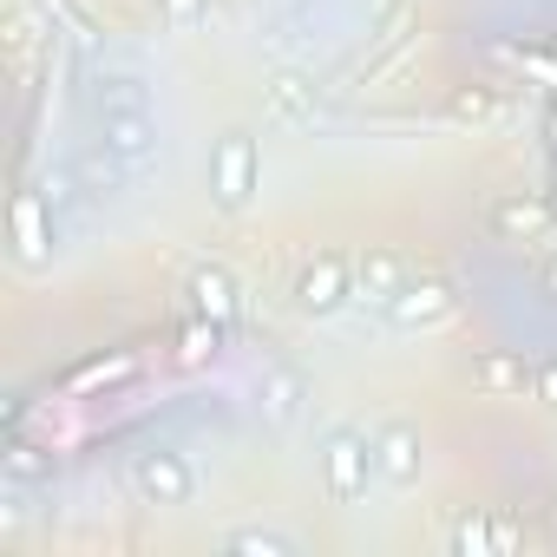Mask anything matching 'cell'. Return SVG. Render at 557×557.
<instances>
[{"mask_svg": "<svg viewBox=\"0 0 557 557\" xmlns=\"http://www.w3.org/2000/svg\"><path fill=\"white\" fill-rule=\"evenodd\" d=\"M374 459H381V479L413 485V479H420V433H413V426H387V433L374 440Z\"/></svg>", "mask_w": 557, "mask_h": 557, "instance_id": "obj_8", "label": "cell"}, {"mask_svg": "<svg viewBox=\"0 0 557 557\" xmlns=\"http://www.w3.org/2000/svg\"><path fill=\"white\" fill-rule=\"evenodd\" d=\"M348 296H355V269L335 262V256H322L296 275V309L302 315H335V309H348Z\"/></svg>", "mask_w": 557, "mask_h": 557, "instance_id": "obj_4", "label": "cell"}, {"mask_svg": "<svg viewBox=\"0 0 557 557\" xmlns=\"http://www.w3.org/2000/svg\"><path fill=\"white\" fill-rule=\"evenodd\" d=\"M99 151H112L125 171H151L158 164V119H151V106L99 112Z\"/></svg>", "mask_w": 557, "mask_h": 557, "instance_id": "obj_2", "label": "cell"}, {"mask_svg": "<svg viewBox=\"0 0 557 557\" xmlns=\"http://www.w3.org/2000/svg\"><path fill=\"white\" fill-rule=\"evenodd\" d=\"M394 329H407V335H420V329H446L453 322V296H446V283H426V275H420V283H413V275H407V289L381 309Z\"/></svg>", "mask_w": 557, "mask_h": 557, "instance_id": "obj_5", "label": "cell"}, {"mask_svg": "<svg viewBox=\"0 0 557 557\" xmlns=\"http://www.w3.org/2000/svg\"><path fill=\"white\" fill-rule=\"evenodd\" d=\"M132 485L151 505H190V492H197V479H190V466L177 453H138L132 459Z\"/></svg>", "mask_w": 557, "mask_h": 557, "instance_id": "obj_6", "label": "cell"}, {"mask_svg": "<svg viewBox=\"0 0 557 557\" xmlns=\"http://www.w3.org/2000/svg\"><path fill=\"white\" fill-rule=\"evenodd\" d=\"M256 177H262L256 138H243V132L216 138V151H210V197H216L223 210H243V203L256 197Z\"/></svg>", "mask_w": 557, "mask_h": 557, "instance_id": "obj_3", "label": "cell"}, {"mask_svg": "<svg viewBox=\"0 0 557 557\" xmlns=\"http://www.w3.org/2000/svg\"><path fill=\"white\" fill-rule=\"evenodd\" d=\"M381 472V459H374V440L361 433V426H335L329 440H322V479H329V492L342 498V505H355V498H368V479Z\"/></svg>", "mask_w": 557, "mask_h": 557, "instance_id": "obj_1", "label": "cell"}, {"mask_svg": "<svg viewBox=\"0 0 557 557\" xmlns=\"http://www.w3.org/2000/svg\"><path fill=\"white\" fill-rule=\"evenodd\" d=\"M537 223H544L537 203H505V210H498V230H511V236H518V230H537Z\"/></svg>", "mask_w": 557, "mask_h": 557, "instance_id": "obj_13", "label": "cell"}, {"mask_svg": "<svg viewBox=\"0 0 557 557\" xmlns=\"http://www.w3.org/2000/svg\"><path fill=\"white\" fill-rule=\"evenodd\" d=\"M177 21H197V0H177Z\"/></svg>", "mask_w": 557, "mask_h": 557, "instance_id": "obj_17", "label": "cell"}, {"mask_svg": "<svg viewBox=\"0 0 557 557\" xmlns=\"http://www.w3.org/2000/svg\"><path fill=\"white\" fill-rule=\"evenodd\" d=\"M531 387H537V394H544V400H550V407H557V368H544V374H537V381H531Z\"/></svg>", "mask_w": 557, "mask_h": 557, "instance_id": "obj_16", "label": "cell"}, {"mask_svg": "<svg viewBox=\"0 0 557 557\" xmlns=\"http://www.w3.org/2000/svg\"><path fill=\"white\" fill-rule=\"evenodd\" d=\"M112 106H151V86L138 73H125V66H106L92 79V112H112Z\"/></svg>", "mask_w": 557, "mask_h": 557, "instance_id": "obj_11", "label": "cell"}, {"mask_svg": "<svg viewBox=\"0 0 557 557\" xmlns=\"http://www.w3.org/2000/svg\"><path fill=\"white\" fill-rule=\"evenodd\" d=\"M550 289H557V269H550Z\"/></svg>", "mask_w": 557, "mask_h": 557, "instance_id": "obj_18", "label": "cell"}, {"mask_svg": "<svg viewBox=\"0 0 557 557\" xmlns=\"http://www.w3.org/2000/svg\"><path fill=\"white\" fill-rule=\"evenodd\" d=\"M302 400H309V381H302L296 368H269V374H262V420H269V426H296Z\"/></svg>", "mask_w": 557, "mask_h": 557, "instance_id": "obj_7", "label": "cell"}, {"mask_svg": "<svg viewBox=\"0 0 557 557\" xmlns=\"http://www.w3.org/2000/svg\"><path fill=\"white\" fill-rule=\"evenodd\" d=\"M190 302H197V315H203V322H216V329H223V322L236 315V283H230L223 269H197V275H190Z\"/></svg>", "mask_w": 557, "mask_h": 557, "instance_id": "obj_10", "label": "cell"}, {"mask_svg": "<svg viewBox=\"0 0 557 557\" xmlns=\"http://www.w3.org/2000/svg\"><path fill=\"white\" fill-rule=\"evenodd\" d=\"M223 550H249V557H296L302 544H296L289 531H230V537H223Z\"/></svg>", "mask_w": 557, "mask_h": 557, "instance_id": "obj_12", "label": "cell"}, {"mask_svg": "<svg viewBox=\"0 0 557 557\" xmlns=\"http://www.w3.org/2000/svg\"><path fill=\"white\" fill-rule=\"evenodd\" d=\"M400 289H407V269H400L394 256H361V262H355V296H361V302L387 309Z\"/></svg>", "mask_w": 557, "mask_h": 557, "instance_id": "obj_9", "label": "cell"}, {"mask_svg": "<svg viewBox=\"0 0 557 557\" xmlns=\"http://www.w3.org/2000/svg\"><path fill=\"white\" fill-rule=\"evenodd\" d=\"M479 381H485V387H511V381H524V374H518L511 361H485V368H479Z\"/></svg>", "mask_w": 557, "mask_h": 557, "instance_id": "obj_14", "label": "cell"}, {"mask_svg": "<svg viewBox=\"0 0 557 557\" xmlns=\"http://www.w3.org/2000/svg\"><path fill=\"white\" fill-rule=\"evenodd\" d=\"M453 537H459V550H479V544H485V531H479V524H472V518H466V524H459V531H453Z\"/></svg>", "mask_w": 557, "mask_h": 557, "instance_id": "obj_15", "label": "cell"}]
</instances>
